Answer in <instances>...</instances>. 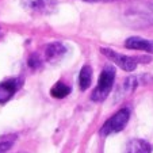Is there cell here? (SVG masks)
Masks as SVG:
<instances>
[{
    "label": "cell",
    "instance_id": "obj_1",
    "mask_svg": "<svg viewBox=\"0 0 153 153\" xmlns=\"http://www.w3.org/2000/svg\"><path fill=\"white\" fill-rule=\"evenodd\" d=\"M127 18L133 26L153 25V3H137L127 10Z\"/></svg>",
    "mask_w": 153,
    "mask_h": 153
},
{
    "label": "cell",
    "instance_id": "obj_2",
    "mask_svg": "<svg viewBox=\"0 0 153 153\" xmlns=\"http://www.w3.org/2000/svg\"><path fill=\"white\" fill-rule=\"evenodd\" d=\"M114 80H115V69L111 65L104 67V69L102 71L100 77H99L98 85L92 92V100L94 102H103L104 99L108 96L111 88H113Z\"/></svg>",
    "mask_w": 153,
    "mask_h": 153
},
{
    "label": "cell",
    "instance_id": "obj_3",
    "mask_svg": "<svg viewBox=\"0 0 153 153\" xmlns=\"http://www.w3.org/2000/svg\"><path fill=\"white\" fill-rule=\"evenodd\" d=\"M130 118V111L129 108H122L117 114H114L110 119H107L104 122V125L100 129L102 136H110V134L118 133L121 130L125 129V126L127 125Z\"/></svg>",
    "mask_w": 153,
    "mask_h": 153
},
{
    "label": "cell",
    "instance_id": "obj_4",
    "mask_svg": "<svg viewBox=\"0 0 153 153\" xmlns=\"http://www.w3.org/2000/svg\"><path fill=\"white\" fill-rule=\"evenodd\" d=\"M102 53L106 56L111 62H114L115 65H118L121 69L126 71V72H133L137 68L138 61H149L150 58H136V57H129L125 54H119V53L114 52L113 49H106L102 48Z\"/></svg>",
    "mask_w": 153,
    "mask_h": 153
},
{
    "label": "cell",
    "instance_id": "obj_5",
    "mask_svg": "<svg viewBox=\"0 0 153 153\" xmlns=\"http://www.w3.org/2000/svg\"><path fill=\"white\" fill-rule=\"evenodd\" d=\"M22 7L33 15H48L56 10V0H22Z\"/></svg>",
    "mask_w": 153,
    "mask_h": 153
},
{
    "label": "cell",
    "instance_id": "obj_6",
    "mask_svg": "<svg viewBox=\"0 0 153 153\" xmlns=\"http://www.w3.org/2000/svg\"><path fill=\"white\" fill-rule=\"evenodd\" d=\"M20 85H22L20 79H10L7 81L0 83V104L8 102L20 88Z\"/></svg>",
    "mask_w": 153,
    "mask_h": 153
},
{
    "label": "cell",
    "instance_id": "obj_7",
    "mask_svg": "<svg viewBox=\"0 0 153 153\" xmlns=\"http://www.w3.org/2000/svg\"><path fill=\"white\" fill-rule=\"evenodd\" d=\"M67 53V48L64 46L61 42H52L49 45H46L45 48V53H43V57L48 62H58L61 58L65 56Z\"/></svg>",
    "mask_w": 153,
    "mask_h": 153
},
{
    "label": "cell",
    "instance_id": "obj_8",
    "mask_svg": "<svg viewBox=\"0 0 153 153\" xmlns=\"http://www.w3.org/2000/svg\"><path fill=\"white\" fill-rule=\"evenodd\" d=\"M125 46L131 50H142L153 54V39H145L141 37H130L126 39Z\"/></svg>",
    "mask_w": 153,
    "mask_h": 153
},
{
    "label": "cell",
    "instance_id": "obj_9",
    "mask_svg": "<svg viewBox=\"0 0 153 153\" xmlns=\"http://www.w3.org/2000/svg\"><path fill=\"white\" fill-rule=\"evenodd\" d=\"M152 148L144 140H131L126 145V153H150Z\"/></svg>",
    "mask_w": 153,
    "mask_h": 153
},
{
    "label": "cell",
    "instance_id": "obj_10",
    "mask_svg": "<svg viewBox=\"0 0 153 153\" xmlns=\"http://www.w3.org/2000/svg\"><path fill=\"white\" fill-rule=\"evenodd\" d=\"M91 80H92V69H91L90 65H84L81 68L80 73H79V85H80V90L85 91L91 85Z\"/></svg>",
    "mask_w": 153,
    "mask_h": 153
},
{
    "label": "cell",
    "instance_id": "obj_11",
    "mask_svg": "<svg viewBox=\"0 0 153 153\" xmlns=\"http://www.w3.org/2000/svg\"><path fill=\"white\" fill-rule=\"evenodd\" d=\"M71 92V87H68L67 84L64 83H57L52 87V90H50V95L56 99H62L65 96H68Z\"/></svg>",
    "mask_w": 153,
    "mask_h": 153
},
{
    "label": "cell",
    "instance_id": "obj_12",
    "mask_svg": "<svg viewBox=\"0 0 153 153\" xmlns=\"http://www.w3.org/2000/svg\"><path fill=\"white\" fill-rule=\"evenodd\" d=\"M137 79L136 77H129L125 80V83L122 84V87L119 88V92L118 95L121 94V96H125V95H129L130 92H133L134 88L137 87Z\"/></svg>",
    "mask_w": 153,
    "mask_h": 153
},
{
    "label": "cell",
    "instance_id": "obj_13",
    "mask_svg": "<svg viewBox=\"0 0 153 153\" xmlns=\"http://www.w3.org/2000/svg\"><path fill=\"white\" fill-rule=\"evenodd\" d=\"M16 138V137H15ZM15 138L12 140H3V141H0V153H7L10 149H11L12 144H14Z\"/></svg>",
    "mask_w": 153,
    "mask_h": 153
},
{
    "label": "cell",
    "instance_id": "obj_14",
    "mask_svg": "<svg viewBox=\"0 0 153 153\" xmlns=\"http://www.w3.org/2000/svg\"><path fill=\"white\" fill-rule=\"evenodd\" d=\"M41 62H42V61H41L39 58H38V56H37V54L31 56V57H30V60H29V65H30L31 68H37V67H39Z\"/></svg>",
    "mask_w": 153,
    "mask_h": 153
},
{
    "label": "cell",
    "instance_id": "obj_15",
    "mask_svg": "<svg viewBox=\"0 0 153 153\" xmlns=\"http://www.w3.org/2000/svg\"><path fill=\"white\" fill-rule=\"evenodd\" d=\"M84 1H91V3H98V1H100V3H106V1H115V0H84Z\"/></svg>",
    "mask_w": 153,
    "mask_h": 153
}]
</instances>
